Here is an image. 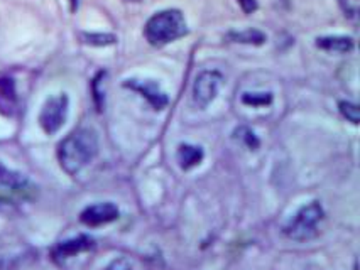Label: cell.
Returning <instances> with one entry per match:
<instances>
[{
  "instance_id": "1",
  "label": "cell",
  "mask_w": 360,
  "mask_h": 270,
  "mask_svg": "<svg viewBox=\"0 0 360 270\" xmlns=\"http://www.w3.org/2000/svg\"><path fill=\"white\" fill-rule=\"evenodd\" d=\"M98 152V137L91 128H78L58 145V161L63 171L75 176L88 166Z\"/></svg>"
},
{
  "instance_id": "2",
  "label": "cell",
  "mask_w": 360,
  "mask_h": 270,
  "mask_svg": "<svg viewBox=\"0 0 360 270\" xmlns=\"http://www.w3.org/2000/svg\"><path fill=\"white\" fill-rule=\"evenodd\" d=\"M188 27L183 14L176 9L161 11L148 20L144 27V36L153 46H166L179 37L186 36Z\"/></svg>"
},
{
  "instance_id": "3",
  "label": "cell",
  "mask_w": 360,
  "mask_h": 270,
  "mask_svg": "<svg viewBox=\"0 0 360 270\" xmlns=\"http://www.w3.org/2000/svg\"><path fill=\"white\" fill-rule=\"evenodd\" d=\"M323 208L318 201L301 206L295 216L284 225V235L296 242H307L318 235V225L323 220Z\"/></svg>"
},
{
  "instance_id": "4",
  "label": "cell",
  "mask_w": 360,
  "mask_h": 270,
  "mask_svg": "<svg viewBox=\"0 0 360 270\" xmlns=\"http://www.w3.org/2000/svg\"><path fill=\"white\" fill-rule=\"evenodd\" d=\"M68 105L70 100L65 93L54 95V97L46 100L39 114V126L46 134H56L65 126L66 115H68Z\"/></svg>"
},
{
  "instance_id": "5",
  "label": "cell",
  "mask_w": 360,
  "mask_h": 270,
  "mask_svg": "<svg viewBox=\"0 0 360 270\" xmlns=\"http://www.w3.org/2000/svg\"><path fill=\"white\" fill-rule=\"evenodd\" d=\"M224 76L219 72H203L196 76L193 85V100L200 108H207L219 95Z\"/></svg>"
},
{
  "instance_id": "6",
  "label": "cell",
  "mask_w": 360,
  "mask_h": 270,
  "mask_svg": "<svg viewBox=\"0 0 360 270\" xmlns=\"http://www.w3.org/2000/svg\"><path fill=\"white\" fill-rule=\"evenodd\" d=\"M119 218V208L114 203H97V205L86 206L79 215L83 225L86 227H102L107 223L115 222Z\"/></svg>"
},
{
  "instance_id": "7",
  "label": "cell",
  "mask_w": 360,
  "mask_h": 270,
  "mask_svg": "<svg viewBox=\"0 0 360 270\" xmlns=\"http://www.w3.org/2000/svg\"><path fill=\"white\" fill-rule=\"evenodd\" d=\"M125 88H131L141 95L142 98H146L153 105L154 110H162L169 103V98L165 91L161 90V86L156 81L150 80H127L124 81Z\"/></svg>"
},
{
  "instance_id": "8",
  "label": "cell",
  "mask_w": 360,
  "mask_h": 270,
  "mask_svg": "<svg viewBox=\"0 0 360 270\" xmlns=\"http://www.w3.org/2000/svg\"><path fill=\"white\" fill-rule=\"evenodd\" d=\"M94 238H90V236L86 235H78L75 236V238L65 240V242L58 243L56 247L53 248V255L56 257V259H70V257L78 255V253L90 250V248H94Z\"/></svg>"
},
{
  "instance_id": "9",
  "label": "cell",
  "mask_w": 360,
  "mask_h": 270,
  "mask_svg": "<svg viewBox=\"0 0 360 270\" xmlns=\"http://www.w3.org/2000/svg\"><path fill=\"white\" fill-rule=\"evenodd\" d=\"M18 107V91L15 83L11 76L0 74V112L6 115H12Z\"/></svg>"
},
{
  "instance_id": "10",
  "label": "cell",
  "mask_w": 360,
  "mask_h": 270,
  "mask_svg": "<svg viewBox=\"0 0 360 270\" xmlns=\"http://www.w3.org/2000/svg\"><path fill=\"white\" fill-rule=\"evenodd\" d=\"M203 151L202 147H196V145H190V144H181L178 147V161H179V166H181V169H188L195 168V166H198L200 162L203 161Z\"/></svg>"
},
{
  "instance_id": "11",
  "label": "cell",
  "mask_w": 360,
  "mask_h": 270,
  "mask_svg": "<svg viewBox=\"0 0 360 270\" xmlns=\"http://www.w3.org/2000/svg\"><path fill=\"white\" fill-rule=\"evenodd\" d=\"M316 46L320 49H325V51L349 53L354 49V41L345 36H325V37H318Z\"/></svg>"
},
{
  "instance_id": "12",
  "label": "cell",
  "mask_w": 360,
  "mask_h": 270,
  "mask_svg": "<svg viewBox=\"0 0 360 270\" xmlns=\"http://www.w3.org/2000/svg\"><path fill=\"white\" fill-rule=\"evenodd\" d=\"M0 186H6V188L20 193V191H26L29 181L24 174L12 171V169H7L6 166L0 164Z\"/></svg>"
},
{
  "instance_id": "13",
  "label": "cell",
  "mask_w": 360,
  "mask_h": 270,
  "mask_svg": "<svg viewBox=\"0 0 360 270\" xmlns=\"http://www.w3.org/2000/svg\"><path fill=\"white\" fill-rule=\"evenodd\" d=\"M229 39L233 43H244V44H262L266 41L264 32L257 31V29H245L240 32H229Z\"/></svg>"
},
{
  "instance_id": "14",
  "label": "cell",
  "mask_w": 360,
  "mask_h": 270,
  "mask_svg": "<svg viewBox=\"0 0 360 270\" xmlns=\"http://www.w3.org/2000/svg\"><path fill=\"white\" fill-rule=\"evenodd\" d=\"M242 103L247 107H269L273 103V95L271 93H244L242 95Z\"/></svg>"
},
{
  "instance_id": "15",
  "label": "cell",
  "mask_w": 360,
  "mask_h": 270,
  "mask_svg": "<svg viewBox=\"0 0 360 270\" xmlns=\"http://www.w3.org/2000/svg\"><path fill=\"white\" fill-rule=\"evenodd\" d=\"M236 137L238 140H240V142H244L245 147L250 149V151H255V149L259 147V139L255 137V134L252 130H250V128H247V127L237 128Z\"/></svg>"
},
{
  "instance_id": "16",
  "label": "cell",
  "mask_w": 360,
  "mask_h": 270,
  "mask_svg": "<svg viewBox=\"0 0 360 270\" xmlns=\"http://www.w3.org/2000/svg\"><path fill=\"white\" fill-rule=\"evenodd\" d=\"M82 39L83 43L91 44V46H108V44H114L117 37L112 34H86V32H83Z\"/></svg>"
},
{
  "instance_id": "17",
  "label": "cell",
  "mask_w": 360,
  "mask_h": 270,
  "mask_svg": "<svg viewBox=\"0 0 360 270\" xmlns=\"http://www.w3.org/2000/svg\"><path fill=\"white\" fill-rule=\"evenodd\" d=\"M343 14L347 15V19H350L352 22H357L359 20V12H360V0H338Z\"/></svg>"
},
{
  "instance_id": "18",
  "label": "cell",
  "mask_w": 360,
  "mask_h": 270,
  "mask_svg": "<svg viewBox=\"0 0 360 270\" xmlns=\"http://www.w3.org/2000/svg\"><path fill=\"white\" fill-rule=\"evenodd\" d=\"M338 107H340V112H342L343 117L349 120V122L357 126L359 120H360L359 107L355 105V103H350V102H340V105H338Z\"/></svg>"
},
{
  "instance_id": "19",
  "label": "cell",
  "mask_w": 360,
  "mask_h": 270,
  "mask_svg": "<svg viewBox=\"0 0 360 270\" xmlns=\"http://www.w3.org/2000/svg\"><path fill=\"white\" fill-rule=\"evenodd\" d=\"M107 270H132V264L127 259H117L108 265Z\"/></svg>"
},
{
  "instance_id": "20",
  "label": "cell",
  "mask_w": 360,
  "mask_h": 270,
  "mask_svg": "<svg viewBox=\"0 0 360 270\" xmlns=\"http://www.w3.org/2000/svg\"><path fill=\"white\" fill-rule=\"evenodd\" d=\"M238 4H240L242 11L245 14H252V12L257 11V0H238Z\"/></svg>"
},
{
  "instance_id": "21",
  "label": "cell",
  "mask_w": 360,
  "mask_h": 270,
  "mask_svg": "<svg viewBox=\"0 0 360 270\" xmlns=\"http://www.w3.org/2000/svg\"><path fill=\"white\" fill-rule=\"evenodd\" d=\"M71 2V11H77V7H78V0H70Z\"/></svg>"
},
{
  "instance_id": "22",
  "label": "cell",
  "mask_w": 360,
  "mask_h": 270,
  "mask_svg": "<svg viewBox=\"0 0 360 270\" xmlns=\"http://www.w3.org/2000/svg\"><path fill=\"white\" fill-rule=\"evenodd\" d=\"M127 2H139V0H127Z\"/></svg>"
}]
</instances>
